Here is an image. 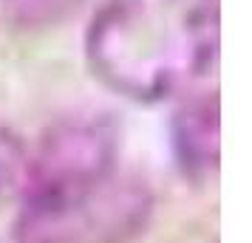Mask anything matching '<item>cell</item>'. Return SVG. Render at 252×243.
Returning <instances> with one entry per match:
<instances>
[{
    "mask_svg": "<svg viewBox=\"0 0 252 243\" xmlns=\"http://www.w3.org/2000/svg\"><path fill=\"white\" fill-rule=\"evenodd\" d=\"M221 0H105L85 31L88 68L133 102L184 93L213 71Z\"/></svg>",
    "mask_w": 252,
    "mask_h": 243,
    "instance_id": "cell-1",
    "label": "cell"
},
{
    "mask_svg": "<svg viewBox=\"0 0 252 243\" xmlns=\"http://www.w3.org/2000/svg\"><path fill=\"white\" fill-rule=\"evenodd\" d=\"M148 215V187L119 173L88 192L23 201L14 243H130Z\"/></svg>",
    "mask_w": 252,
    "mask_h": 243,
    "instance_id": "cell-2",
    "label": "cell"
},
{
    "mask_svg": "<svg viewBox=\"0 0 252 243\" xmlns=\"http://www.w3.org/2000/svg\"><path fill=\"white\" fill-rule=\"evenodd\" d=\"M119 128L108 113L63 116L29 153L20 201H46L88 192L119 175Z\"/></svg>",
    "mask_w": 252,
    "mask_h": 243,
    "instance_id": "cell-3",
    "label": "cell"
},
{
    "mask_svg": "<svg viewBox=\"0 0 252 243\" xmlns=\"http://www.w3.org/2000/svg\"><path fill=\"white\" fill-rule=\"evenodd\" d=\"M218 96H195L173 116V150L184 175L207 178L218 164Z\"/></svg>",
    "mask_w": 252,
    "mask_h": 243,
    "instance_id": "cell-4",
    "label": "cell"
},
{
    "mask_svg": "<svg viewBox=\"0 0 252 243\" xmlns=\"http://www.w3.org/2000/svg\"><path fill=\"white\" fill-rule=\"evenodd\" d=\"M29 175V150L12 130L0 128V209L20 201Z\"/></svg>",
    "mask_w": 252,
    "mask_h": 243,
    "instance_id": "cell-5",
    "label": "cell"
},
{
    "mask_svg": "<svg viewBox=\"0 0 252 243\" xmlns=\"http://www.w3.org/2000/svg\"><path fill=\"white\" fill-rule=\"evenodd\" d=\"M77 3L80 0H3V9L17 26L43 28L57 26L63 17H68Z\"/></svg>",
    "mask_w": 252,
    "mask_h": 243,
    "instance_id": "cell-6",
    "label": "cell"
}]
</instances>
